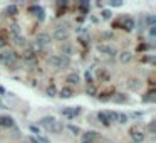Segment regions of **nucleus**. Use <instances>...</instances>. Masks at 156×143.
Masks as SVG:
<instances>
[{
	"label": "nucleus",
	"instance_id": "f257e3e1",
	"mask_svg": "<svg viewBox=\"0 0 156 143\" xmlns=\"http://www.w3.org/2000/svg\"><path fill=\"white\" fill-rule=\"evenodd\" d=\"M0 63L4 66L10 67V69H14V66L17 64V56H15L14 51H4L0 54Z\"/></svg>",
	"mask_w": 156,
	"mask_h": 143
},
{
	"label": "nucleus",
	"instance_id": "f03ea898",
	"mask_svg": "<svg viewBox=\"0 0 156 143\" xmlns=\"http://www.w3.org/2000/svg\"><path fill=\"white\" fill-rule=\"evenodd\" d=\"M129 136L133 138V141L134 143H143L144 141V131H143L139 126H131L129 128Z\"/></svg>",
	"mask_w": 156,
	"mask_h": 143
},
{
	"label": "nucleus",
	"instance_id": "7ed1b4c3",
	"mask_svg": "<svg viewBox=\"0 0 156 143\" xmlns=\"http://www.w3.org/2000/svg\"><path fill=\"white\" fill-rule=\"evenodd\" d=\"M116 26H123L124 30H133V29H134V19H131V17H123L121 20L114 22L113 27H116Z\"/></svg>",
	"mask_w": 156,
	"mask_h": 143
},
{
	"label": "nucleus",
	"instance_id": "20e7f679",
	"mask_svg": "<svg viewBox=\"0 0 156 143\" xmlns=\"http://www.w3.org/2000/svg\"><path fill=\"white\" fill-rule=\"evenodd\" d=\"M98 52H99V54L111 56V57H114V56L118 54L116 49H114L113 46H109V44H99V46H98Z\"/></svg>",
	"mask_w": 156,
	"mask_h": 143
},
{
	"label": "nucleus",
	"instance_id": "39448f33",
	"mask_svg": "<svg viewBox=\"0 0 156 143\" xmlns=\"http://www.w3.org/2000/svg\"><path fill=\"white\" fill-rule=\"evenodd\" d=\"M61 113H62V116H65V118H76L77 114H81V108L79 106H76V108H62Z\"/></svg>",
	"mask_w": 156,
	"mask_h": 143
},
{
	"label": "nucleus",
	"instance_id": "423d86ee",
	"mask_svg": "<svg viewBox=\"0 0 156 143\" xmlns=\"http://www.w3.org/2000/svg\"><path fill=\"white\" fill-rule=\"evenodd\" d=\"M14 126V118L7 114H0V128H12Z\"/></svg>",
	"mask_w": 156,
	"mask_h": 143
},
{
	"label": "nucleus",
	"instance_id": "0eeeda50",
	"mask_svg": "<svg viewBox=\"0 0 156 143\" xmlns=\"http://www.w3.org/2000/svg\"><path fill=\"white\" fill-rule=\"evenodd\" d=\"M54 39L55 40H67V39H69V32H67V29L59 27V29L54 32Z\"/></svg>",
	"mask_w": 156,
	"mask_h": 143
},
{
	"label": "nucleus",
	"instance_id": "6e6552de",
	"mask_svg": "<svg viewBox=\"0 0 156 143\" xmlns=\"http://www.w3.org/2000/svg\"><path fill=\"white\" fill-rule=\"evenodd\" d=\"M126 84H128V88H129V91H138V89L141 88V81L136 79V77H129Z\"/></svg>",
	"mask_w": 156,
	"mask_h": 143
},
{
	"label": "nucleus",
	"instance_id": "1a4fd4ad",
	"mask_svg": "<svg viewBox=\"0 0 156 143\" xmlns=\"http://www.w3.org/2000/svg\"><path fill=\"white\" fill-rule=\"evenodd\" d=\"M62 128H64V125H62L61 121H54L47 131H49V133H52V135H57V133H61V131H62Z\"/></svg>",
	"mask_w": 156,
	"mask_h": 143
},
{
	"label": "nucleus",
	"instance_id": "9d476101",
	"mask_svg": "<svg viewBox=\"0 0 156 143\" xmlns=\"http://www.w3.org/2000/svg\"><path fill=\"white\" fill-rule=\"evenodd\" d=\"M111 99L118 104H124V103H128V94H124V93H116Z\"/></svg>",
	"mask_w": 156,
	"mask_h": 143
},
{
	"label": "nucleus",
	"instance_id": "9b49d317",
	"mask_svg": "<svg viewBox=\"0 0 156 143\" xmlns=\"http://www.w3.org/2000/svg\"><path fill=\"white\" fill-rule=\"evenodd\" d=\"M65 81H67L69 84H79V83H81V77H79V74H77V73H71L69 76L65 77Z\"/></svg>",
	"mask_w": 156,
	"mask_h": 143
},
{
	"label": "nucleus",
	"instance_id": "f8f14e48",
	"mask_svg": "<svg viewBox=\"0 0 156 143\" xmlns=\"http://www.w3.org/2000/svg\"><path fill=\"white\" fill-rule=\"evenodd\" d=\"M35 40H37V42H39L40 46H42V47H45V46H47L49 42H51V37H49L47 34H40V36L37 37Z\"/></svg>",
	"mask_w": 156,
	"mask_h": 143
},
{
	"label": "nucleus",
	"instance_id": "ddd939ff",
	"mask_svg": "<svg viewBox=\"0 0 156 143\" xmlns=\"http://www.w3.org/2000/svg\"><path fill=\"white\" fill-rule=\"evenodd\" d=\"M98 120H99V123H102L104 126H109V125H111V121H109V118H108V114H106V111H101V113H98Z\"/></svg>",
	"mask_w": 156,
	"mask_h": 143
},
{
	"label": "nucleus",
	"instance_id": "4468645a",
	"mask_svg": "<svg viewBox=\"0 0 156 143\" xmlns=\"http://www.w3.org/2000/svg\"><path fill=\"white\" fill-rule=\"evenodd\" d=\"M57 94L61 96L62 99H67V98H71V96L74 94V91H72V89H71V88H62L61 91L57 93Z\"/></svg>",
	"mask_w": 156,
	"mask_h": 143
},
{
	"label": "nucleus",
	"instance_id": "2eb2a0df",
	"mask_svg": "<svg viewBox=\"0 0 156 143\" xmlns=\"http://www.w3.org/2000/svg\"><path fill=\"white\" fill-rule=\"evenodd\" d=\"M54 121H55V118H54V116H45V118H42L40 125H42L45 130H49V128H51V125L54 123Z\"/></svg>",
	"mask_w": 156,
	"mask_h": 143
},
{
	"label": "nucleus",
	"instance_id": "dca6fc26",
	"mask_svg": "<svg viewBox=\"0 0 156 143\" xmlns=\"http://www.w3.org/2000/svg\"><path fill=\"white\" fill-rule=\"evenodd\" d=\"M131 59H133V56H131L129 51H123V52L119 54V61H121V63H124V64L129 63Z\"/></svg>",
	"mask_w": 156,
	"mask_h": 143
},
{
	"label": "nucleus",
	"instance_id": "f3484780",
	"mask_svg": "<svg viewBox=\"0 0 156 143\" xmlns=\"http://www.w3.org/2000/svg\"><path fill=\"white\" fill-rule=\"evenodd\" d=\"M61 51H62V54L61 56H67V57H71V54H72V46H69V44H62V47H61Z\"/></svg>",
	"mask_w": 156,
	"mask_h": 143
},
{
	"label": "nucleus",
	"instance_id": "a211bd4d",
	"mask_svg": "<svg viewBox=\"0 0 156 143\" xmlns=\"http://www.w3.org/2000/svg\"><path fill=\"white\" fill-rule=\"evenodd\" d=\"M71 64V57L67 56H59V67H67Z\"/></svg>",
	"mask_w": 156,
	"mask_h": 143
},
{
	"label": "nucleus",
	"instance_id": "6ab92c4d",
	"mask_svg": "<svg viewBox=\"0 0 156 143\" xmlns=\"http://www.w3.org/2000/svg\"><path fill=\"white\" fill-rule=\"evenodd\" d=\"M30 12H34V14L37 15V19H39V20H44V10L39 7V5H35V7H30Z\"/></svg>",
	"mask_w": 156,
	"mask_h": 143
},
{
	"label": "nucleus",
	"instance_id": "aec40b11",
	"mask_svg": "<svg viewBox=\"0 0 156 143\" xmlns=\"http://www.w3.org/2000/svg\"><path fill=\"white\" fill-rule=\"evenodd\" d=\"M96 138H99L96 131H87V133H84V138H82V140H89V141L94 143V140H96Z\"/></svg>",
	"mask_w": 156,
	"mask_h": 143
},
{
	"label": "nucleus",
	"instance_id": "412c9836",
	"mask_svg": "<svg viewBox=\"0 0 156 143\" xmlns=\"http://www.w3.org/2000/svg\"><path fill=\"white\" fill-rule=\"evenodd\" d=\"M116 120L118 123H121V125H124V123H128V120H129V116L124 113H116Z\"/></svg>",
	"mask_w": 156,
	"mask_h": 143
},
{
	"label": "nucleus",
	"instance_id": "4be33fe9",
	"mask_svg": "<svg viewBox=\"0 0 156 143\" xmlns=\"http://www.w3.org/2000/svg\"><path fill=\"white\" fill-rule=\"evenodd\" d=\"M8 29H10V34H12L14 37H18V36H20V27H18L17 24H12Z\"/></svg>",
	"mask_w": 156,
	"mask_h": 143
},
{
	"label": "nucleus",
	"instance_id": "5701e85b",
	"mask_svg": "<svg viewBox=\"0 0 156 143\" xmlns=\"http://www.w3.org/2000/svg\"><path fill=\"white\" fill-rule=\"evenodd\" d=\"M47 96H51V98H54V96H57V89H55L54 83H51V84L47 86Z\"/></svg>",
	"mask_w": 156,
	"mask_h": 143
},
{
	"label": "nucleus",
	"instance_id": "b1692460",
	"mask_svg": "<svg viewBox=\"0 0 156 143\" xmlns=\"http://www.w3.org/2000/svg\"><path fill=\"white\" fill-rule=\"evenodd\" d=\"M47 63L51 64V66H54V67H59V57H57V56H49Z\"/></svg>",
	"mask_w": 156,
	"mask_h": 143
},
{
	"label": "nucleus",
	"instance_id": "393cba45",
	"mask_svg": "<svg viewBox=\"0 0 156 143\" xmlns=\"http://www.w3.org/2000/svg\"><path fill=\"white\" fill-rule=\"evenodd\" d=\"M24 59H27V61H34V59H35V52L34 51H25L24 52Z\"/></svg>",
	"mask_w": 156,
	"mask_h": 143
},
{
	"label": "nucleus",
	"instance_id": "a878e982",
	"mask_svg": "<svg viewBox=\"0 0 156 143\" xmlns=\"http://www.w3.org/2000/svg\"><path fill=\"white\" fill-rule=\"evenodd\" d=\"M67 130H69L72 135H79V133H81V128H79V126H76V125H67Z\"/></svg>",
	"mask_w": 156,
	"mask_h": 143
},
{
	"label": "nucleus",
	"instance_id": "bb28decb",
	"mask_svg": "<svg viewBox=\"0 0 156 143\" xmlns=\"http://www.w3.org/2000/svg\"><path fill=\"white\" fill-rule=\"evenodd\" d=\"M84 76H86V81H87V84H89V86L94 83V77H92V74L89 73V71H86V74H84Z\"/></svg>",
	"mask_w": 156,
	"mask_h": 143
},
{
	"label": "nucleus",
	"instance_id": "cd10ccee",
	"mask_svg": "<svg viewBox=\"0 0 156 143\" xmlns=\"http://www.w3.org/2000/svg\"><path fill=\"white\" fill-rule=\"evenodd\" d=\"M5 12H7L8 15H15V14H17V7H15V5H8Z\"/></svg>",
	"mask_w": 156,
	"mask_h": 143
},
{
	"label": "nucleus",
	"instance_id": "c85d7f7f",
	"mask_svg": "<svg viewBox=\"0 0 156 143\" xmlns=\"http://www.w3.org/2000/svg\"><path fill=\"white\" fill-rule=\"evenodd\" d=\"M141 101H143V103H149V101H153V93H148L146 96H143Z\"/></svg>",
	"mask_w": 156,
	"mask_h": 143
},
{
	"label": "nucleus",
	"instance_id": "c756f323",
	"mask_svg": "<svg viewBox=\"0 0 156 143\" xmlns=\"http://www.w3.org/2000/svg\"><path fill=\"white\" fill-rule=\"evenodd\" d=\"M32 47H34V52H40V51H44V47L39 44V42H37V40H34V46H32Z\"/></svg>",
	"mask_w": 156,
	"mask_h": 143
},
{
	"label": "nucleus",
	"instance_id": "7c9ffc66",
	"mask_svg": "<svg viewBox=\"0 0 156 143\" xmlns=\"http://www.w3.org/2000/svg\"><path fill=\"white\" fill-rule=\"evenodd\" d=\"M86 93H87L89 96H96V93H98V91H96V88L91 84V86H87V91H86Z\"/></svg>",
	"mask_w": 156,
	"mask_h": 143
},
{
	"label": "nucleus",
	"instance_id": "2f4dec72",
	"mask_svg": "<svg viewBox=\"0 0 156 143\" xmlns=\"http://www.w3.org/2000/svg\"><path fill=\"white\" fill-rule=\"evenodd\" d=\"M14 39H15V44H18V46H24V44H25V39H24L22 36H18V37H14Z\"/></svg>",
	"mask_w": 156,
	"mask_h": 143
},
{
	"label": "nucleus",
	"instance_id": "473e14b6",
	"mask_svg": "<svg viewBox=\"0 0 156 143\" xmlns=\"http://www.w3.org/2000/svg\"><path fill=\"white\" fill-rule=\"evenodd\" d=\"M98 99H99V101H108V99H109L108 93H101V94L98 96Z\"/></svg>",
	"mask_w": 156,
	"mask_h": 143
},
{
	"label": "nucleus",
	"instance_id": "72a5a7b5",
	"mask_svg": "<svg viewBox=\"0 0 156 143\" xmlns=\"http://www.w3.org/2000/svg\"><path fill=\"white\" fill-rule=\"evenodd\" d=\"M98 76L101 77V79H108V77H109V76H108V73H106V71H101V69L98 71Z\"/></svg>",
	"mask_w": 156,
	"mask_h": 143
},
{
	"label": "nucleus",
	"instance_id": "f704fd0d",
	"mask_svg": "<svg viewBox=\"0 0 156 143\" xmlns=\"http://www.w3.org/2000/svg\"><path fill=\"white\" fill-rule=\"evenodd\" d=\"M30 131L35 133V135H40V128H39V126H35V125H30Z\"/></svg>",
	"mask_w": 156,
	"mask_h": 143
},
{
	"label": "nucleus",
	"instance_id": "c9c22d12",
	"mask_svg": "<svg viewBox=\"0 0 156 143\" xmlns=\"http://www.w3.org/2000/svg\"><path fill=\"white\" fill-rule=\"evenodd\" d=\"M102 19H111V10H102Z\"/></svg>",
	"mask_w": 156,
	"mask_h": 143
},
{
	"label": "nucleus",
	"instance_id": "e433bc0d",
	"mask_svg": "<svg viewBox=\"0 0 156 143\" xmlns=\"http://www.w3.org/2000/svg\"><path fill=\"white\" fill-rule=\"evenodd\" d=\"M111 37H113L111 32H102V39H111Z\"/></svg>",
	"mask_w": 156,
	"mask_h": 143
},
{
	"label": "nucleus",
	"instance_id": "4c0bfd02",
	"mask_svg": "<svg viewBox=\"0 0 156 143\" xmlns=\"http://www.w3.org/2000/svg\"><path fill=\"white\" fill-rule=\"evenodd\" d=\"M111 5H113V7H119L121 2H111Z\"/></svg>",
	"mask_w": 156,
	"mask_h": 143
},
{
	"label": "nucleus",
	"instance_id": "58836bf2",
	"mask_svg": "<svg viewBox=\"0 0 156 143\" xmlns=\"http://www.w3.org/2000/svg\"><path fill=\"white\" fill-rule=\"evenodd\" d=\"M5 46V40H4V37H0V47H4Z\"/></svg>",
	"mask_w": 156,
	"mask_h": 143
},
{
	"label": "nucleus",
	"instance_id": "ea45409f",
	"mask_svg": "<svg viewBox=\"0 0 156 143\" xmlns=\"http://www.w3.org/2000/svg\"><path fill=\"white\" fill-rule=\"evenodd\" d=\"M30 143H39V141H37L35 138H30Z\"/></svg>",
	"mask_w": 156,
	"mask_h": 143
},
{
	"label": "nucleus",
	"instance_id": "a19ab883",
	"mask_svg": "<svg viewBox=\"0 0 156 143\" xmlns=\"http://www.w3.org/2000/svg\"><path fill=\"white\" fill-rule=\"evenodd\" d=\"M82 143H92V141H89V140H82Z\"/></svg>",
	"mask_w": 156,
	"mask_h": 143
},
{
	"label": "nucleus",
	"instance_id": "79ce46f5",
	"mask_svg": "<svg viewBox=\"0 0 156 143\" xmlns=\"http://www.w3.org/2000/svg\"><path fill=\"white\" fill-rule=\"evenodd\" d=\"M0 108H5V106H4V103H2V101H0Z\"/></svg>",
	"mask_w": 156,
	"mask_h": 143
},
{
	"label": "nucleus",
	"instance_id": "37998d69",
	"mask_svg": "<svg viewBox=\"0 0 156 143\" xmlns=\"http://www.w3.org/2000/svg\"><path fill=\"white\" fill-rule=\"evenodd\" d=\"M102 143H111V141H108V140H102Z\"/></svg>",
	"mask_w": 156,
	"mask_h": 143
},
{
	"label": "nucleus",
	"instance_id": "c03bdc74",
	"mask_svg": "<svg viewBox=\"0 0 156 143\" xmlns=\"http://www.w3.org/2000/svg\"><path fill=\"white\" fill-rule=\"evenodd\" d=\"M133 143H134V141H133Z\"/></svg>",
	"mask_w": 156,
	"mask_h": 143
}]
</instances>
